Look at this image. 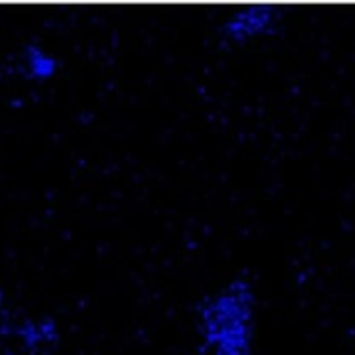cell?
<instances>
[{
  "instance_id": "obj_1",
  "label": "cell",
  "mask_w": 355,
  "mask_h": 355,
  "mask_svg": "<svg viewBox=\"0 0 355 355\" xmlns=\"http://www.w3.org/2000/svg\"><path fill=\"white\" fill-rule=\"evenodd\" d=\"M205 355H251L255 343V295L245 278H232L207 295L197 311Z\"/></svg>"
},
{
  "instance_id": "obj_2",
  "label": "cell",
  "mask_w": 355,
  "mask_h": 355,
  "mask_svg": "<svg viewBox=\"0 0 355 355\" xmlns=\"http://www.w3.org/2000/svg\"><path fill=\"white\" fill-rule=\"evenodd\" d=\"M274 32L272 15H234L222 26V36L232 44H245Z\"/></svg>"
},
{
  "instance_id": "obj_3",
  "label": "cell",
  "mask_w": 355,
  "mask_h": 355,
  "mask_svg": "<svg viewBox=\"0 0 355 355\" xmlns=\"http://www.w3.org/2000/svg\"><path fill=\"white\" fill-rule=\"evenodd\" d=\"M26 69L32 80H49V78L57 76L59 61L42 46L30 44L26 49Z\"/></svg>"
},
{
  "instance_id": "obj_4",
  "label": "cell",
  "mask_w": 355,
  "mask_h": 355,
  "mask_svg": "<svg viewBox=\"0 0 355 355\" xmlns=\"http://www.w3.org/2000/svg\"><path fill=\"white\" fill-rule=\"evenodd\" d=\"M24 340L26 347L30 349H42L46 345H53L57 338V326L51 320H38V322H26L24 326H19L17 332Z\"/></svg>"
}]
</instances>
